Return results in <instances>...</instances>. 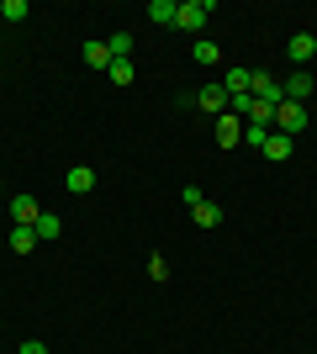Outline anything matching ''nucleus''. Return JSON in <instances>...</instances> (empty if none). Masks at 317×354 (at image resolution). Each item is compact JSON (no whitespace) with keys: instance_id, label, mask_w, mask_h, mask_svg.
I'll return each mask as SVG.
<instances>
[{"instance_id":"nucleus-22","label":"nucleus","mask_w":317,"mask_h":354,"mask_svg":"<svg viewBox=\"0 0 317 354\" xmlns=\"http://www.w3.org/2000/svg\"><path fill=\"white\" fill-rule=\"evenodd\" d=\"M21 16H27V0H6L0 6V21H21Z\"/></svg>"},{"instance_id":"nucleus-20","label":"nucleus","mask_w":317,"mask_h":354,"mask_svg":"<svg viewBox=\"0 0 317 354\" xmlns=\"http://www.w3.org/2000/svg\"><path fill=\"white\" fill-rule=\"evenodd\" d=\"M270 133H275V127H259V122H243V143H254V148L265 143Z\"/></svg>"},{"instance_id":"nucleus-7","label":"nucleus","mask_w":317,"mask_h":354,"mask_svg":"<svg viewBox=\"0 0 317 354\" xmlns=\"http://www.w3.org/2000/svg\"><path fill=\"white\" fill-rule=\"evenodd\" d=\"M222 90H227V101L249 95V90H254V69H227L222 74Z\"/></svg>"},{"instance_id":"nucleus-5","label":"nucleus","mask_w":317,"mask_h":354,"mask_svg":"<svg viewBox=\"0 0 317 354\" xmlns=\"http://www.w3.org/2000/svg\"><path fill=\"white\" fill-rule=\"evenodd\" d=\"M254 101H270V106H280L286 101V90H280V80H275L270 69H254V90H249Z\"/></svg>"},{"instance_id":"nucleus-14","label":"nucleus","mask_w":317,"mask_h":354,"mask_svg":"<svg viewBox=\"0 0 317 354\" xmlns=\"http://www.w3.org/2000/svg\"><path fill=\"white\" fill-rule=\"evenodd\" d=\"M64 185H69V191H75V196L95 191V169H90V164H75V169H69V180H64Z\"/></svg>"},{"instance_id":"nucleus-23","label":"nucleus","mask_w":317,"mask_h":354,"mask_svg":"<svg viewBox=\"0 0 317 354\" xmlns=\"http://www.w3.org/2000/svg\"><path fill=\"white\" fill-rule=\"evenodd\" d=\"M16 354H48V344H37V339H27V344H21V349H16Z\"/></svg>"},{"instance_id":"nucleus-2","label":"nucleus","mask_w":317,"mask_h":354,"mask_svg":"<svg viewBox=\"0 0 317 354\" xmlns=\"http://www.w3.org/2000/svg\"><path fill=\"white\" fill-rule=\"evenodd\" d=\"M302 127H307V106H296V101H280V106H275V133L296 138Z\"/></svg>"},{"instance_id":"nucleus-13","label":"nucleus","mask_w":317,"mask_h":354,"mask_svg":"<svg viewBox=\"0 0 317 354\" xmlns=\"http://www.w3.org/2000/svg\"><path fill=\"white\" fill-rule=\"evenodd\" d=\"M191 217H196V227H222V207H217V201H206V196L191 207Z\"/></svg>"},{"instance_id":"nucleus-12","label":"nucleus","mask_w":317,"mask_h":354,"mask_svg":"<svg viewBox=\"0 0 317 354\" xmlns=\"http://www.w3.org/2000/svg\"><path fill=\"white\" fill-rule=\"evenodd\" d=\"M79 59L90 64V69H111V48H106V43H101V37H90V43L79 48Z\"/></svg>"},{"instance_id":"nucleus-8","label":"nucleus","mask_w":317,"mask_h":354,"mask_svg":"<svg viewBox=\"0 0 317 354\" xmlns=\"http://www.w3.org/2000/svg\"><path fill=\"white\" fill-rule=\"evenodd\" d=\"M11 217H16V227H32V222L43 217V207L32 196H11Z\"/></svg>"},{"instance_id":"nucleus-9","label":"nucleus","mask_w":317,"mask_h":354,"mask_svg":"<svg viewBox=\"0 0 317 354\" xmlns=\"http://www.w3.org/2000/svg\"><path fill=\"white\" fill-rule=\"evenodd\" d=\"M286 53H291V64H307V59H317V37L312 32H296L286 43Z\"/></svg>"},{"instance_id":"nucleus-21","label":"nucleus","mask_w":317,"mask_h":354,"mask_svg":"<svg viewBox=\"0 0 317 354\" xmlns=\"http://www.w3.org/2000/svg\"><path fill=\"white\" fill-rule=\"evenodd\" d=\"M148 281H153V286H164V281H169V265H164V254H153V259H148Z\"/></svg>"},{"instance_id":"nucleus-10","label":"nucleus","mask_w":317,"mask_h":354,"mask_svg":"<svg viewBox=\"0 0 317 354\" xmlns=\"http://www.w3.org/2000/svg\"><path fill=\"white\" fill-rule=\"evenodd\" d=\"M280 90H286V101L307 106V95H312V74H307V69H296V74H291V80H286Z\"/></svg>"},{"instance_id":"nucleus-19","label":"nucleus","mask_w":317,"mask_h":354,"mask_svg":"<svg viewBox=\"0 0 317 354\" xmlns=\"http://www.w3.org/2000/svg\"><path fill=\"white\" fill-rule=\"evenodd\" d=\"M106 48H111V59H127V53H133V32H111Z\"/></svg>"},{"instance_id":"nucleus-15","label":"nucleus","mask_w":317,"mask_h":354,"mask_svg":"<svg viewBox=\"0 0 317 354\" xmlns=\"http://www.w3.org/2000/svg\"><path fill=\"white\" fill-rule=\"evenodd\" d=\"M37 243V227H11V254H32Z\"/></svg>"},{"instance_id":"nucleus-11","label":"nucleus","mask_w":317,"mask_h":354,"mask_svg":"<svg viewBox=\"0 0 317 354\" xmlns=\"http://www.w3.org/2000/svg\"><path fill=\"white\" fill-rule=\"evenodd\" d=\"M175 16H180V0H148V21L153 27H175Z\"/></svg>"},{"instance_id":"nucleus-24","label":"nucleus","mask_w":317,"mask_h":354,"mask_svg":"<svg viewBox=\"0 0 317 354\" xmlns=\"http://www.w3.org/2000/svg\"><path fill=\"white\" fill-rule=\"evenodd\" d=\"M0 196H6V180H0Z\"/></svg>"},{"instance_id":"nucleus-4","label":"nucleus","mask_w":317,"mask_h":354,"mask_svg":"<svg viewBox=\"0 0 317 354\" xmlns=\"http://www.w3.org/2000/svg\"><path fill=\"white\" fill-rule=\"evenodd\" d=\"M191 106H201V117H211V122H217V117H222V111H227L233 101H227V90H222V85H201V95H191Z\"/></svg>"},{"instance_id":"nucleus-16","label":"nucleus","mask_w":317,"mask_h":354,"mask_svg":"<svg viewBox=\"0 0 317 354\" xmlns=\"http://www.w3.org/2000/svg\"><path fill=\"white\" fill-rule=\"evenodd\" d=\"M32 227H37V238H48V243H53V238H59V233H64V222H59V217H53V212H43V217L32 222Z\"/></svg>"},{"instance_id":"nucleus-1","label":"nucleus","mask_w":317,"mask_h":354,"mask_svg":"<svg viewBox=\"0 0 317 354\" xmlns=\"http://www.w3.org/2000/svg\"><path fill=\"white\" fill-rule=\"evenodd\" d=\"M211 138H217V148H238L243 143V117L238 111H222V117L211 122Z\"/></svg>"},{"instance_id":"nucleus-3","label":"nucleus","mask_w":317,"mask_h":354,"mask_svg":"<svg viewBox=\"0 0 317 354\" xmlns=\"http://www.w3.org/2000/svg\"><path fill=\"white\" fill-rule=\"evenodd\" d=\"M211 16V0H180V16H175V27L180 32H201Z\"/></svg>"},{"instance_id":"nucleus-18","label":"nucleus","mask_w":317,"mask_h":354,"mask_svg":"<svg viewBox=\"0 0 317 354\" xmlns=\"http://www.w3.org/2000/svg\"><path fill=\"white\" fill-rule=\"evenodd\" d=\"M191 59H201V64H222V48L211 43V37H196V53Z\"/></svg>"},{"instance_id":"nucleus-6","label":"nucleus","mask_w":317,"mask_h":354,"mask_svg":"<svg viewBox=\"0 0 317 354\" xmlns=\"http://www.w3.org/2000/svg\"><path fill=\"white\" fill-rule=\"evenodd\" d=\"M259 153H265L270 164H286L291 153H296V138H286V133H270L265 143H259Z\"/></svg>"},{"instance_id":"nucleus-17","label":"nucleus","mask_w":317,"mask_h":354,"mask_svg":"<svg viewBox=\"0 0 317 354\" xmlns=\"http://www.w3.org/2000/svg\"><path fill=\"white\" fill-rule=\"evenodd\" d=\"M106 74H111V85H133V80H137V69L127 59H111V69H106Z\"/></svg>"}]
</instances>
